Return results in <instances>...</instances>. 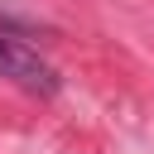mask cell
Listing matches in <instances>:
<instances>
[{
  "label": "cell",
  "instance_id": "6da1fadb",
  "mask_svg": "<svg viewBox=\"0 0 154 154\" xmlns=\"http://www.w3.org/2000/svg\"><path fill=\"white\" fill-rule=\"evenodd\" d=\"M0 77L14 82V87L29 91V96H58V91H63L58 67H53L38 48H29L24 38H10V34H0Z\"/></svg>",
  "mask_w": 154,
  "mask_h": 154
}]
</instances>
